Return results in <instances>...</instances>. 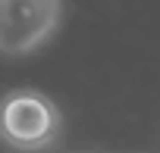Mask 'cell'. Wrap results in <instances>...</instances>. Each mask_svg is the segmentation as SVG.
I'll return each mask as SVG.
<instances>
[{"instance_id":"obj_1","label":"cell","mask_w":160,"mask_h":153,"mask_svg":"<svg viewBox=\"0 0 160 153\" xmlns=\"http://www.w3.org/2000/svg\"><path fill=\"white\" fill-rule=\"evenodd\" d=\"M57 106L38 91H16L0 103V137L16 150H41L57 137Z\"/></svg>"},{"instance_id":"obj_2","label":"cell","mask_w":160,"mask_h":153,"mask_svg":"<svg viewBox=\"0 0 160 153\" xmlns=\"http://www.w3.org/2000/svg\"><path fill=\"white\" fill-rule=\"evenodd\" d=\"M63 0H0V53L22 56L60 25Z\"/></svg>"}]
</instances>
